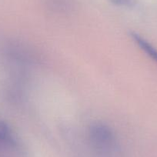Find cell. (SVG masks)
Segmentation results:
<instances>
[{
    "instance_id": "cell-1",
    "label": "cell",
    "mask_w": 157,
    "mask_h": 157,
    "mask_svg": "<svg viewBox=\"0 0 157 157\" xmlns=\"http://www.w3.org/2000/svg\"><path fill=\"white\" fill-rule=\"evenodd\" d=\"M89 136L93 145L98 149H109L115 141L113 129L102 123H95L89 128Z\"/></svg>"
},
{
    "instance_id": "cell-2",
    "label": "cell",
    "mask_w": 157,
    "mask_h": 157,
    "mask_svg": "<svg viewBox=\"0 0 157 157\" xmlns=\"http://www.w3.org/2000/svg\"><path fill=\"white\" fill-rule=\"evenodd\" d=\"M130 36L133 39V41L136 43L137 46L145 52L147 56H149L153 61L157 63V49L153 46L150 44L147 40L142 37L137 33L132 32L130 33Z\"/></svg>"
},
{
    "instance_id": "cell-3",
    "label": "cell",
    "mask_w": 157,
    "mask_h": 157,
    "mask_svg": "<svg viewBox=\"0 0 157 157\" xmlns=\"http://www.w3.org/2000/svg\"><path fill=\"white\" fill-rule=\"evenodd\" d=\"M15 141L13 130L5 122L0 121V143L13 144Z\"/></svg>"
},
{
    "instance_id": "cell-4",
    "label": "cell",
    "mask_w": 157,
    "mask_h": 157,
    "mask_svg": "<svg viewBox=\"0 0 157 157\" xmlns=\"http://www.w3.org/2000/svg\"><path fill=\"white\" fill-rule=\"evenodd\" d=\"M113 4L120 6H132L134 5V0H110Z\"/></svg>"
}]
</instances>
